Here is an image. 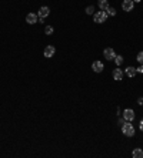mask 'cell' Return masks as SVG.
Here are the masks:
<instances>
[{
    "label": "cell",
    "instance_id": "1",
    "mask_svg": "<svg viewBox=\"0 0 143 158\" xmlns=\"http://www.w3.org/2000/svg\"><path fill=\"white\" fill-rule=\"evenodd\" d=\"M122 132H123L126 137H133V135H134V127L130 124V121H126V122L122 125Z\"/></svg>",
    "mask_w": 143,
    "mask_h": 158
},
{
    "label": "cell",
    "instance_id": "2",
    "mask_svg": "<svg viewBox=\"0 0 143 158\" xmlns=\"http://www.w3.org/2000/svg\"><path fill=\"white\" fill-rule=\"evenodd\" d=\"M106 19H107V13H106L104 10L97 12V13H94V16H93L94 23H104V22H106Z\"/></svg>",
    "mask_w": 143,
    "mask_h": 158
},
{
    "label": "cell",
    "instance_id": "3",
    "mask_svg": "<svg viewBox=\"0 0 143 158\" xmlns=\"http://www.w3.org/2000/svg\"><path fill=\"white\" fill-rule=\"evenodd\" d=\"M123 118L126 120V121H133L134 120V111L132 110V108H126L124 111H123Z\"/></svg>",
    "mask_w": 143,
    "mask_h": 158
},
{
    "label": "cell",
    "instance_id": "4",
    "mask_svg": "<svg viewBox=\"0 0 143 158\" xmlns=\"http://www.w3.org/2000/svg\"><path fill=\"white\" fill-rule=\"evenodd\" d=\"M103 56H104V59H106V60H114V57H116V54H114V50H113L112 47H107V49H104V51H103Z\"/></svg>",
    "mask_w": 143,
    "mask_h": 158
},
{
    "label": "cell",
    "instance_id": "5",
    "mask_svg": "<svg viewBox=\"0 0 143 158\" xmlns=\"http://www.w3.org/2000/svg\"><path fill=\"white\" fill-rule=\"evenodd\" d=\"M133 7H134V2H133V0H124V2L122 3V9L124 12H130V10H133Z\"/></svg>",
    "mask_w": 143,
    "mask_h": 158
},
{
    "label": "cell",
    "instance_id": "6",
    "mask_svg": "<svg viewBox=\"0 0 143 158\" xmlns=\"http://www.w3.org/2000/svg\"><path fill=\"white\" fill-rule=\"evenodd\" d=\"M92 68H93V71H94V73H102V71H103V68H104V66H103V63H102V61H94V63L92 64Z\"/></svg>",
    "mask_w": 143,
    "mask_h": 158
},
{
    "label": "cell",
    "instance_id": "7",
    "mask_svg": "<svg viewBox=\"0 0 143 158\" xmlns=\"http://www.w3.org/2000/svg\"><path fill=\"white\" fill-rule=\"evenodd\" d=\"M49 13H50V9H49L47 6L40 7V9H39V12H37L39 17H47V16H49Z\"/></svg>",
    "mask_w": 143,
    "mask_h": 158
},
{
    "label": "cell",
    "instance_id": "8",
    "mask_svg": "<svg viewBox=\"0 0 143 158\" xmlns=\"http://www.w3.org/2000/svg\"><path fill=\"white\" fill-rule=\"evenodd\" d=\"M55 53H56V49H55L53 46H47V47L45 49V53H43V54H45V57L49 59V57H53Z\"/></svg>",
    "mask_w": 143,
    "mask_h": 158
},
{
    "label": "cell",
    "instance_id": "9",
    "mask_svg": "<svg viewBox=\"0 0 143 158\" xmlns=\"http://www.w3.org/2000/svg\"><path fill=\"white\" fill-rule=\"evenodd\" d=\"M112 76H113V78H114V80H117V81L123 80V71H122L120 68H114V70H113V73H112Z\"/></svg>",
    "mask_w": 143,
    "mask_h": 158
},
{
    "label": "cell",
    "instance_id": "10",
    "mask_svg": "<svg viewBox=\"0 0 143 158\" xmlns=\"http://www.w3.org/2000/svg\"><path fill=\"white\" fill-rule=\"evenodd\" d=\"M26 22H27L29 24H35V23H37V14H35V13H29V14L26 16Z\"/></svg>",
    "mask_w": 143,
    "mask_h": 158
},
{
    "label": "cell",
    "instance_id": "11",
    "mask_svg": "<svg viewBox=\"0 0 143 158\" xmlns=\"http://www.w3.org/2000/svg\"><path fill=\"white\" fill-rule=\"evenodd\" d=\"M124 73H126V76H127L129 78H133V77L136 76V73H137V71H136V67H132V66H129V67L124 70Z\"/></svg>",
    "mask_w": 143,
    "mask_h": 158
},
{
    "label": "cell",
    "instance_id": "12",
    "mask_svg": "<svg viewBox=\"0 0 143 158\" xmlns=\"http://www.w3.org/2000/svg\"><path fill=\"white\" fill-rule=\"evenodd\" d=\"M97 5H99V7L102 9V10H107V7H109V2H107V0H99V2H97Z\"/></svg>",
    "mask_w": 143,
    "mask_h": 158
},
{
    "label": "cell",
    "instance_id": "13",
    "mask_svg": "<svg viewBox=\"0 0 143 158\" xmlns=\"http://www.w3.org/2000/svg\"><path fill=\"white\" fill-rule=\"evenodd\" d=\"M132 155H133V158H143V151L140 148H134Z\"/></svg>",
    "mask_w": 143,
    "mask_h": 158
},
{
    "label": "cell",
    "instance_id": "14",
    "mask_svg": "<svg viewBox=\"0 0 143 158\" xmlns=\"http://www.w3.org/2000/svg\"><path fill=\"white\" fill-rule=\"evenodd\" d=\"M113 61H114V63H116V66L119 67V66H122V64H123V57H122V56H116Z\"/></svg>",
    "mask_w": 143,
    "mask_h": 158
},
{
    "label": "cell",
    "instance_id": "15",
    "mask_svg": "<svg viewBox=\"0 0 143 158\" xmlns=\"http://www.w3.org/2000/svg\"><path fill=\"white\" fill-rule=\"evenodd\" d=\"M106 13H107V16H116V9L114 7H107V10H106Z\"/></svg>",
    "mask_w": 143,
    "mask_h": 158
},
{
    "label": "cell",
    "instance_id": "16",
    "mask_svg": "<svg viewBox=\"0 0 143 158\" xmlns=\"http://www.w3.org/2000/svg\"><path fill=\"white\" fill-rule=\"evenodd\" d=\"M53 32H55V29H53L52 26H46V29H45V33H46L47 36H50V34H53Z\"/></svg>",
    "mask_w": 143,
    "mask_h": 158
},
{
    "label": "cell",
    "instance_id": "17",
    "mask_svg": "<svg viewBox=\"0 0 143 158\" xmlns=\"http://www.w3.org/2000/svg\"><path fill=\"white\" fill-rule=\"evenodd\" d=\"M86 13H87V14H93V13H94V6H89V7H86Z\"/></svg>",
    "mask_w": 143,
    "mask_h": 158
},
{
    "label": "cell",
    "instance_id": "18",
    "mask_svg": "<svg viewBox=\"0 0 143 158\" xmlns=\"http://www.w3.org/2000/svg\"><path fill=\"white\" fill-rule=\"evenodd\" d=\"M136 60L140 63V64H143V51H140L139 54H137V57H136Z\"/></svg>",
    "mask_w": 143,
    "mask_h": 158
},
{
    "label": "cell",
    "instance_id": "19",
    "mask_svg": "<svg viewBox=\"0 0 143 158\" xmlns=\"http://www.w3.org/2000/svg\"><path fill=\"white\" fill-rule=\"evenodd\" d=\"M136 71H137V73H143V64H140V67H137Z\"/></svg>",
    "mask_w": 143,
    "mask_h": 158
},
{
    "label": "cell",
    "instance_id": "20",
    "mask_svg": "<svg viewBox=\"0 0 143 158\" xmlns=\"http://www.w3.org/2000/svg\"><path fill=\"white\" fill-rule=\"evenodd\" d=\"M139 128H140V131H143V120H140V122H139Z\"/></svg>",
    "mask_w": 143,
    "mask_h": 158
},
{
    "label": "cell",
    "instance_id": "21",
    "mask_svg": "<svg viewBox=\"0 0 143 158\" xmlns=\"http://www.w3.org/2000/svg\"><path fill=\"white\" fill-rule=\"evenodd\" d=\"M137 104H139V105H143V98H142V97L137 100Z\"/></svg>",
    "mask_w": 143,
    "mask_h": 158
},
{
    "label": "cell",
    "instance_id": "22",
    "mask_svg": "<svg viewBox=\"0 0 143 158\" xmlns=\"http://www.w3.org/2000/svg\"><path fill=\"white\" fill-rule=\"evenodd\" d=\"M39 22H40V23H45V17H39Z\"/></svg>",
    "mask_w": 143,
    "mask_h": 158
},
{
    "label": "cell",
    "instance_id": "23",
    "mask_svg": "<svg viewBox=\"0 0 143 158\" xmlns=\"http://www.w3.org/2000/svg\"><path fill=\"white\" fill-rule=\"evenodd\" d=\"M133 2H134V3H140V0H133Z\"/></svg>",
    "mask_w": 143,
    "mask_h": 158
}]
</instances>
